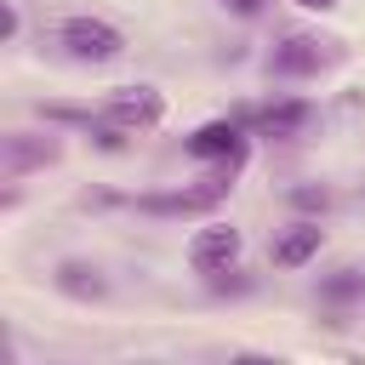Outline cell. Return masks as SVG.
Masks as SVG:
<instances>
[{
  "label": "cell",
  "mask_w": 365,
  "mask_h": 365,
  "mask_svg": "<svg viewBox=\"0 0 365 365\" xmlns=\"http://www.w3.org/2000/svg\"><path fill=\"white\" fill-rule=\"evenodd\" d=\"M63 160V143L46 131V137H34V131H6L0 137V177L6 182H17V177H29V171H46V165H57Z\"/></svg>",
  "instance_id": "3"
},
{
  "label": "cell",
  "mask_w": 365,
  "mask_h": 365,
  "mask_svg": "<svg viewBox=\"0 0 365 365\" xmlns=\"http://www.w3.org/2000/svg\"><path fill=\"white\" fill-rule=\"evenodd\" d=\"M234 171H240V165H217L200 188H177V194H137V211H148V217H200V211H211L217 200H228Z\"/></svg>",
  "instance_id": "2"
},
{
  "label": "cell",
  "mask_w": 365,
  "mask_h": 365,
  "mask_svg": "<svg viewBox=\"0 0 365 365\" xmlns=\"http://www.w3.org/2000/svg\"><path fill=\"white\" fill-rule=\"evenodd\" d=\"M234 257H240V228H228V222H205L194 240H188V268L194 274H222V268H234Z\"/></svg>",
  "instance_id": "6"
},
{
  "label": "cell",
  "mask_w": 365,
  "mask_h": 365,
  "mask_svg": "<svg viewBox=\"0 0 365 365\" xmlns=\"http://www.w3.org/2000/svg\"><path fill=\"white\" fill-rule=\"evenodd\" d=\"M57 46L74 57V63H114L120 51H125V34L114 29V23H103V17H63L57 23Z\"/></svg>",
  "instance_id": "1"
},
{
  "label": "cell",
  "mask_w": 365,
  "mask_h": 365,
  "mask_svg": "<svg viewBox=\"0 0 365 365\" xmlns=\"http://www.w3.org/2000/svg\"><path fill=\"white\" fill-rule=\"evenodd\" d=\"M291 205H297V211H325V205H331V194L302 182V188H291Z\"/></svg>",
  "instance_id": "12"
},
{
  "label": "cell",
  "mask_w": 365,
  "mask_h": 365,
  "mask_svg": "<svg viewBox=\"0 0 365 365\" xmlns=\"http://www.w3.org/2000/svg\"><path fill=\"white\" fill-rule=\"evenodd\" d=\"M0 40H17V6L11 0L0 6Z\"/></svg>",
  "instance_id": "14"
},
{
  "label": "cell",
  "mask_w": 365,
  "mask_h": 365,
  "mask_svg": "<svg viewBox=\"0 0 365 365\" xmlns=\"http://www.w3.org/2000/svg\"><path fill=\"white\" fill-rule=\"evenodd\" d=\"M291 6H302V11H331L336 0H291Z\"/></svg>",
  "instance_id": "15"
},
{
  "label": "cell",
  "mask_w": 365,
  "mask_h": 365,
  "mask_svg": "<svg viewBox=\"0 0 365 365\" xmlns=\"http://www.w3.org/2000/svg\"><path fill=\"white\" fill-rule=\"evenodd\" d=\"M319 297H325L331 308H342V302H359V297H365V274H359V268H336L331 279H319Z\"/></svg>",
  "instance_id": "11"
},
{
  "label": "cell",
  "mask_w": 365,
  "mask_h": 365,
  "mask_svg": "<svg viewBox=\"0 0 365 365\" xmlns=\"http://www.w3.org/2000/svg\"><path fill=\"white\" fill-rule=\"evenodd\" d=\"M319 245H325L319 222H291L285 234H274V268H302L319 257Z\"/></svg>",
  "instance_id": "8"
},
{
  "label": "cell",
  "mask_w": 365,
  "mask_h": 365,
  "mask_svg": "<svg viewBox=\"0 0 365 365\" xmlns=\"http://www.w3.org/2000/svg\"><path fill=\"white\" fill-rule=\"evenodd\" d=\"M51 285L63 291V297H74V302H97V297H108V279H103V268L97 262H57V274H51Z\"/></svg>",
  "instance_id": "10"
},
{
  "label": "cell",
  "mask_w": 365,
  "mask_h": 365,
  "mask_svg": "<svg viewBox=\"0 0 365 365\" xmlns=\"http://www.w3.org/2000/svg\"><path fill=\"white\" fill-rule=\"evenodd\" d=\"M308 120H314V108H308L302 97H279V103H268V108L251 114V125H257L262 137H297Z\"/></svg>",
  "instance_id": "9"
},
{
  "label": "cell",
  "mask_w": 365,
  "mask_h": 365,
  "mask_svg": "<svg viewBox=\"0 0 365 365\" xmlns=\"http://www.w3.org/2000/svg\"><path fill=\"white\" fill-rule=\"evenodd\" d=\"M222 6H228L234 17H262V11H268V0H222Z\"/></svg>",
  "instance_id": "13"
},
{
  "label": "cell",
  "mask_w": 365,
  "mask_h": 365,
  "mask_svg": "<svg viewBox=\"0 0 365 365\" xmlns=\"http://www.w3.org/2000/svg\"><path fill=\"white\" fill-rule=\"evenodd\" d=\"M188 154L194 160H217V165H245V137H240V125L234 120H211V125H200L194 137H188Z\"/></svg>",
  "instance_id": "7"
},
{
  "label": "cell",
  "mask_w": 365,
  "mask_h": 365,
  "mask_svg": "<svg viewBox=\"0 0 365 365\" xmlns=\"http://www.w3.org/2000/svg\"><path fill=\"white\" fill-rule=\"evenodd\" d=\"M103 120H114V125H125V131H148V125H160V120H165V97H160L154 86H125V91H108Z\"/></svg>",
  "instance_id": "5"
},
{
  "label": "cell",
  "mask_w": 365,
  "mask_h": 365,
  "mask_svg": "<svg viewBox=\"0 0 365 365\" xmlns=\"http://www.w3.org/2000/svg\"><path fill=\"white\" fill-rule=\"evenodd\" d=\"M336 57H342V51H336V40H319V34H285V40L274 46L268 68H274V74H285V80H302V74L331 68Z\"/></svg>",
  "instance_id": "4"
}]
</instances>
